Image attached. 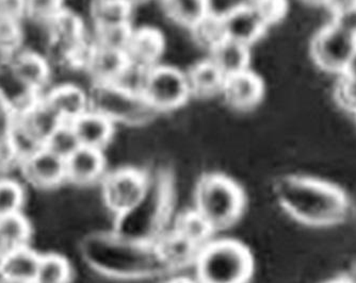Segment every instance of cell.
<instances>
[{
    "instance_id": "obj_1",
    "label": "cell",
    "mask_w": 356,
    "mask_h": 283,
    "mask_svg": "<svg viewBox=\"0 0 356 283\" xmlns=\"http://www.w3.org/2000/svg\"><path fill=\"white\" fill-rule=\"evenodd\" d=\"M277 199L284 210L302 224L329 227L349 212V199L339 187L304 176H288L277 183Z\"/></svg>"
},
{
    "instance_id": "obj_2",
    "label": "cell",
    "mask_w": 356,
    "mask_h": 283,
    "mask_svg": "<svg viewBox=\"0 0 356 283\" xmlns=\"http://www.w3.org/2000/svg\"><path fill=\"white\" fill-rule=\"evenodd\" d=\"M197 283H248L254 272L249 249L232 239L209 241L194 261Z\"/></svg>"
},
{
    "instance_id": "obj_3",
    "label": "cell",
    "mask_w": 356,
    "mask_h": 283,
    "mask_svg": "<svg viewBox=\"0 0 356 283\" xmlns=\"http://www.w3.org/2000/svg\"><path fill=\"white\" fill-rule=\"evenodd\" d=\"M197 211L213 230L233 226L245 209V198L241 187L223 174L202 177L194 198Z\"/></svg>"
},
{
    "instance_id": "obj_4",
    "label": "cell",
    "mask_w": 356,
    "mask_h": 283,
    "mask_svg": "<svg viewBox=\"0 0 356 283\" xmlns=\"http://www.w3.org/2000/svg\"><path fill=\"white\" fill-rule=\"evenodd\" d=\"M191 97L187 75L170 65H156L149 69L142 91V98L155 112H165L183 107Z\"/></svg>"
},
{
    "instance_id": "obj_5",
    "label": "cell",
    "mask_w": 356,
    "mask_h": 283,
    "mask_svg": "<svg viewBox=\"0 0 356 283\" xmlns=\"http://www.w3.org/2000/svg\"><path fill=\"white\" fill-rule=\"evenodd\" d=\"M309 51L318 69L341 76L355 53L356 37L331 22L315 33Z\"/></svg>"
},
{
    "instance_id": "obj_6",
    "label": "cell",
    "mask_w": 356,
    "mask_h": 283,
    "mask_svg": "<svg viewBox=\"0 0 356 283\" xmlns=\"http://www.w3.org/2000/svg\"><path fill=\"white\" fill-rule=\"evenodd\" d=\"M102 182V196L106 207L118 216L133 212L149 192L147 175L135 169H121L106 174Z\"/></svg>"
},
{
    "instance_id": "obj_7",
    "label": "cell",
    "mask_w": 356,
    "mask_h": 283,
    "mask_svg": "<svg viewBox=\"0 0 356 283\" xmlns=\"http://www.w3.org/2000/svg\"><path fill=\"white\" fill-rule=\"evenodd\" d=\"M89 92L90 110L111 119L113 123H138L155 112L142 96L128 93L115 85L93 83Z\"/></svg>"
},
{
    "instance_id": "obj_8",
    "label": "cell",
    "mask_w": 356,
    "mask_h": 283,
    "mask_svg": "<svg viewBox=\"0 0 356 283\" xmlns=\"http://www.w3.org/2000/svg\"><path fill=\"white\" fill-rule=\"evenodd\" d=\"M17 169L24 180L35 190H56L67 182L65 160L45 146L21 161Z\"/></svg>"
},
{
    "instance_id": "obj_9",
    "label": "cell",
    "mask_w": 356,
    "mask_h": 283,
    "mask_svg": "<svg viewBox=\"0 0 356 283\" xmlns=\"http://www.w3.org/2000/svg\"><path fill=\"white\" fill-rule=\"evenodd\" d=\"M221 17L226 39L249 47L261 39L269 27L261 14L248 3L232 8Z\"/></svg>"
},
{
    "instance_id": "obj_10",
    "label": "cell",
    "mask_w": 356,
    "mask_h": 283,
    "mask_svg": "<svg viewBox=\"0 0 356 283\" xmlns=\"http://www.w3.org/2000/svg\"><path fill=\"white\" fill-rule=\"evenodd\" d=\"M9 62L19 79L40 96L53 85V67L43 53L22 49Z\"/></svg>"
},
{
    "instance_id": "obj_11",
    "label": "cell",
    "mask_w": 356,
    "mask_h": 283,
    "mask_svg": "<svg viewBox=\"0 0 356 283\" xmlns=\"http://www.w3.org/2000/svg\"><path fill=\"white\" fill-rule=\"evenodd\" d=\"M264 93L263 79L249 69L226 78L221 95L229 107L248 111L261 103Z\"/></svg>"
},
{
    "instance_id": "obj_12",
    "label": "cell",
    "mask_w": 356,
    "mask_h": 283,
    "mask_svg": "<svg viewBox=\"0 0 356 283\" xmlns=\"http://www.w3.org/2000/svg\"><path fill=\"white\" fill-rule=\"evenodd\" d=\"M42 98L64 123H72L90 110L89 92L75 83L53 85Z\"/></svg>"
},
{
    "instance_id": "obj_13",
    "label": "cell",
    "mask_w": 356,
    "mask_h": 283,
    "mask_svg": "<svg viewBox=\"0 0 356 283\" xmlns=\"http://www.w3.org/2000/svg\"><path fill=\"white\" fill-rule=\"evenodd\" d=\"M127 63V57L122 51H112L92 43L83 60V67L93 83L112 85Z\"/></svg>"
},
{
    "instance_id": "obj_14",
    "label": "cell",
    "mask_w": 356,
    "mask_h": 283,
    "mask_svg": "<svg viewBox=\"0 0 356 283\" xmlns=\"http://www.w3.org/2000/svg\"><path fill=\"white\" fill-rule=\"evenodd\" d=\"M67 182L77 187H88L103 180L106 175L104 151L79 147L65 160Z\"/></svg>"
},
{
    "instance_id": "obj_15",
    "label": "cell",
    "mask_w": 356,
    "mask_h": 283,
    "mask_svg": "<svg viewBox=\"0 0 356 283\" xmlns=\"http://www.w3.org/2000/svg\"><path fill=\"white\" fill-rule=\"evenodd\" d=\"M165 51L163 35L154 28L143 27L134 29L125 55L128 62L151 69L159 65Z\"/></svg>"
},
{
    "instance_id": "obj_16",
    "label": "cell",
    "mask_w": 356,
    "mask_h": 283,
    "mask_svg": "<svg viewBox=\"0 0 356 283\" xmlns=\"http://www.w3.org/2000/svg\"><path fill=\"white\" fill-rule=\"evenodd\" d=\"M70 123L77 135L80 146L88 148L104 151L115 135V123L94 110H89Z\"/></svg>"
},
{
    "instance_id": "obj_17",
    "label": "cell",
    "mask_w": 356,
    "mask_h": 283,
    "mask_svg": "<svg viewBox=\"0 0 356 283\" xmlns=\"http://www.w3.org/2000/svg\"><path fill=\"white\" fill-rule=\"evenodd\" d=\"M40 97L39 94L32 91L16 75L9 59L0 60V103H5L16 115H19Z\"/></svg>"
},
{
    "instance_id": "obj_18",
    "label": "cell",
    "mask_w": 356,
    "mask_h": 283,
    "mask_svg": "<svg viewBox=\"0 0 356 283\" xmlns=\"http://www.w3.org/2000/svg\"><path fill=\"white\" fill-rule=\"evenodd\" d=\"M17 123L44 146L64 121L41 96L25 112L17 115Z\"/></svg>"
},
{
    "instance_id": "obj_19",
    "label": "cell",
    "mask_w": 356,
    "mask_h": 283,
    "mask_svg": "<svg viewBox=\"0 0 356 283\" xmlns=\"http://www.w3.org/2000/svg\"><path fill=\"white\" fill-rule=\"evenodd\" d=\"M41 258L42 254L30 245L14 249L0 260V277L32 283L37 276Z\"/></svg>"
},
{
    "instance_id": "obj_20",
    "label": "cell",
    "mask_w": 356,
    "mask_h": 283,
    "mask_svg": "<svg viewBox=\"0 0 356 283\" xmlns=\"http://www.w3.org/2000/svg\"><path fill=\"white\" fill-rule=\"evenodd\" d=\"M209 51L210 61L226 78L250 69L251 53L249 46L225 37Z\"/></svg>"
},
{
    "instance_id": "obj_21",
    "label": "cell",
    "mask_w": 356,
    "mask_h": 283,
    "mask_svg": "<svg viewBox=\"0 0 356 283\" xmlns=\"http://www.w3.org/2000/svg\"><path fill=\"white\" fill-rule=\"evenodd\" d=\"M186 75L191 96L199 98H209L221 94L226 79L209 59L193 65Z\"/></svg>"
},
{
    "instance_id": "obj_22",
    "label": "cell",
    "mask_w": 356,
    "mask_h": 283,
    "mask_svg": "<svg viewBox=\"0 0 356 283\" xmlns=\"http://www.w3.org/2000/svg\"><path fill=\"white\" fill-rule=\"evenodd\" d=\"M32 233L31 223L23 213L0 217V260L10 251L30 245Z\"/></svg>"
},
{
    "instance_id": "obj_23",
    "label": "cell",
    "mask_w": 356,
    "mask_h": 283,
    "mask_svg": "<svg viewBox=\"0 0 356 283\" xmlns=\"http://www.w3.org/2000/svg\"><path fill=\"white\" fill-rule=\"evenodd\" d=\"M161 3L174 23L189 30L213 12L210 0H161Z\"/></svg>"
},
{
    "instance_id": "obj_24",
    "label": "cell",
    "mask_w": 356,
    "mask_h": 283,
    "mask_svg": "<svg viewBox=\"0 0 356 283\" xmlns=\"http://www.w3.org/2000/svg\"><path fill=\"white\" fill-rule=\"evenodd\" d=\"M133 7L122 0H93L91 17L95 29L131 25Z\"/></svg>"
},
{
    "instance_id": "obj_25",
    "label": "cell",
    "mask_w": 356,
    "mask_h": 283,
    "mask_svg": "<svg viewBox=\"0 0 356 283\" xmlns=\"http://www.w3.org/2000/svg\"><path fill=\"white\" fill-rule=\"evenodd\" d=\"M156 250L160 259L169 264L181 266L190 261L194 263L201 248L173 231L160 241Z\"/></svg>"
},
{
    "instance_id": "obj_26",
    "label": "cell",
    "mask_w": 356,
    "mask_h": 283,
    "mask_svg": "<svg viewBox=\"0 0 356 283\" xmlns=\"http://www.w3.org/2000/svg\"><path fill=\"white\" fill-rule=\"evenodd\" d=\"M174 231L199 248L211 241L210 238L215 233L205 219L195 210L179 215Z\"/></svg>"
},
{
    "instance_id": "obj_27",
    "label": "cell",
    "mask_w": 356,
    "mask_h": 283,
    "mask_svg": "<svg viewBox=\"0 0 356 283\" xmlns=\"http://www.w3.org/2000/svg\"><path fill=\"white\" fill-rule=\"evenodd\" d=\"M73 271L69 260L57 252L42 254L37 276L32 283H71Z\"/></svg>"
},
{
    "instance_id": "obj_28",
    "label": "cell",
    "mask_w": 356,
    "mask_h": 283,
    "mask_svg": "<svg viewBox=\"0 0 356 283\" xmlns=\"http://www.w3.org/2000/svg\"><path fill=\"white\" fill-rule=\"evenodd\" d=\"M25 203L24 185L7 175L0 176V217L23 213Z\"/></svg>"
},
{
    "instance_id": "obj_29",
    "label": "cell",
    "mask_w": 356,
    "mask_h": 283,
    "mask_svg": "<svg viewBox=\"0 0 356 283\" xmlns=\"http://www.w3.org/2000/svg\"><path fill=\"white\" fill-rule=\"evenodd\" d=\"M191 33L194 40L200 45L208 51L213 49L217 44L225 39L221 14H216L213 12L208 14L205 19L192 28Z\"/></svg>"
},
{
    "instance_id": "obj_30",
    "label": "cell",
    "mask_w": 356,
    "mask_h": 283,
    "mask_svg": "<svg viewBox=\"0 0 356 283\" xmlns=\"http://www.w3.org/2000/svg\"><path fill=\"white\" fill-rule=\"evenodd\" d=\"M44 146L64 160L70 158L79 147H81L73 127L69 123H62L46 141Z\"/></svg>"
},
{
    "instance_id": "obj_31",
    "label": "cell",
    "mask_w": 356,
    "mask_h": 283,
    "mask_svg": "<svg viewBox=\"0 0 356 283\" xmlns=\"http://www.w3.org/2000/svg\"><path fill=\"white\" fill-rule=\"evenodd\" d=\"M22 22L0 19V55L6 59L23 49Z\"/></svg>"
},
{
    "instance_id": "obj_32",
    "label": "cell",
    "mask_w": 356,
    "mask_h": 283,
    "mask_svg": "<svg viewBox=\"0 0 356 283\" xmlns=\"http://www.w3.org/2000/svg\"><path fill=\"white\" fill-rule=\"evenodd\" d=\"M133 30L131 25L99 28V29H95V42L93 43L105 49L125 53L133 35Z\"/></svg>"
},
{
    "instance_id": "obj_33",
    "label": "cell",
    "mask_w": 356,
    "mask_h": 283,
    "mask_svg": "<svg viewBox=\"0 0 356 283\" xmlns=\"http://www.w3.org/2000/svg\"><path fill=\"white\" fill-rule=\"evenodd\" d=\"M63 9L64 0H26L25 19L47 25Z\"/></svg>"
},
{
    "instance_id": "obj_34",
    "label": "cell",
    "mask_w": 356,
    "mask_h": 283,
    "mask_svg": "<svg viewBox=\"0 0 356 283\" xmlns=\"http://www.w3.org/2000/svg\"><path fill=\"white\" fill-rule=\"evenodd\" d=\"M333 98L345 112L356 114V78L343 74L337 76L333 87Z\"/></svg>"
},
{
    "instance_id": "obj_35",
    "label": "cell",
    "mask_w": 356,
    "mask_h": 283,
    "mask_svg": "<svg viewBox=\"0 0 356 283\" xmlns=\"http://www.w3.org/2000/svg\"><path fill=\"white\" fill-rule=\"evenodd\" d=\"M149 71V69L128 62L121 75L112 85H117L118 87L128 92V93L142 96V91H143Z\"/></svg>"
},
{
    "instance_id": "obj_36",
    "label": "cell",
    "mask_w": 356,
    "mask_h": 283,
    "mask_svg": "<svg viewBox=\"0 0 356 283\" xmlns=\"http://www.w3.org/2000/svg\"><path fill=\"white\" fill-rule=\"evenodd\" d=\"M252 7L261 14L268 26L277 23L287 12V0H250Z\"/></svg>"
},
{
    "instance_id": "obj_37",
    "label": "cell",
    "mask_w": 356,
    "mask_h": 283,
    "mask_svg": "<svg viewBox=\"0 0 356 283\" xmlns=\"http://www.w3.org/2000/svg\"><path fill=\"white\" fill-rule=\"evenodd\" d=\"M26 17V0H0V19L22 22Z\"/></svg>"
},
{
    "instance_id": "obj_38",
    "label": "cell",
    "mask_w": 356,
    "mask_h": 283,
    "mask_svg": "<svg viewBox=\"0 0 356 283\" xmlns=\"http://www.w3.org/2000/svg\"><path fill=\"white\" fill-rule=\"evenodd\" d=\"M17 115L5 103H0V141L11 139Z\"/></svg>"
},
{
    "instance_id": "obj_39",
    "label": "cell",
    "mask_w": 356,
    "mask_h": 283,
    "mask_svg": "<svg viewBox=\"0 0 356 283\" xmlns=\"http://www.w3.org/2000/svg\"><path fill=\"white\" fill-rule=\"evenodd\" d=\"M331 22L356 37V8L332 14Z\"/></svg>"
},
{
    "instance_id": "obj_40",
    "label": "cell",
    "mask_w": 356,
    "mask_h": 283,
    "mask_svg": "<svg viewBox=\"0 0 356 283\" xmlns=\"http://www.w3.org/2000/svg\"><path fill=\"white\" fill-rule=\"evenodd\" d=\"M332 14L356 8V0H330L327 7Z\"/></svg>"
},
{
    "instance_id": "obj_41",
    "label": "cell",
    "mask_w": 356,
    "mask_h": 283,
    "mask_svg": "<svg viewBox=\"0 0 356 283\" xmlns=\"http://www.w3.org/2000/svg\"><path fill=\"white\" fill-rule=\"evenodd\" d=\"M343 74L350 76V77L356 78V51L352 59L350 60L349 65H348L347 69H346Z\"/></svg>"
},
{
    "instance_id": "obj_42",
    "label": "cell",
    "mask_w": 356,
    "mask_h": 283,
    "mask_svg": "<svg viewBox=\"0 0 356 283\" xmlns=\"http://www.w3.org/2000/svg\"><path fill=\"white\" fill-rule=\"evenodd\" d=\"M302 1L313 7H327L330 0H302Z\"/></svg>"
},
{
    "instance_id": "obj_43",
    "label": "cell",
    "mask_w": 356,
    "mask_h": 283,
    "mask_svg": "<svg viewBox=\"0 0 356 283\" xmlns=\"http://www.w3.org/2000/svg\"><path fill=\"white\" fill-rule=\"evenodd\" d=\"M346 283H356V265L352 267L346 276L341 277Z\"/></svg>"
},
{
    "instance_id": "obj_44",
    "label": "cell",
    "mask_w": 356,
    "mask_h": 283,
    "mask_svg": "<svg viewBox=\"0 0 356 283\" xmlns=\"http://www.w3.org/2000/svg\"><path fill=\"white\" fill-rule=\"evenodd\" d=\"M165 283H197V280H192L190 278H186V277H177V278L171 279Z\"/></svg>"
},
{
    "instance_id": "obj_45",
    "label": "cell",
    "mask_w": 356,
    "mask_h": 283,
    "mask_svg": "<svg viewBox=\"0 0 356 283\" xmlns=\"http://www.w3.org/2000/svg\"><path fill=\"white\" fill-rule=\"evenodd\" d=\"M124 3H127V5L131 6V7L134 8V6L138 5V3H143L145 0H122Z\"/></svg>"
},
{
    "instance_id": "obj_46",
    "label": "cell",
    "mask_w": 356,
    "mask_h": 283,
    "mask_svg": "<svg viewBox=\"0 0 356 283\" xmlns=\"http://www.w3.org/2000/svg\"><path fill=\"white\" fill-rule=\"evenodd\" d=\"M0 283H29V282H22V281L9 280V279L3 278L0 277Z\"/></svg>"
},
{
    "instance_id": "obj_47",
    "label": "cell",
    "mask_w": 356,
    "mask_h": 283,
    "mask_svg": "<svg viewBox=\"0 0 356 283\" xmlns=\"http://www.w3.org/2000/svg\"><path fill=\"white\" fill-rule=\"evenodd\" d=\"M327 283H346L343 278L335 279V280L330 281Z\"/></svg>"
},
{
    "instance_id": "obj_48",
    "label": "cell",
    "mask_w": 356,
    "mask_h": 283,
    "mask_svg": "<svg viewBox=\"0 0 356 283\" xmlns=\"http://www.w3.org/2000/svg\"><path fill=\"white\" fill-rule=\"evenodd\" d=\"M354 117H355V121H356V114L355 115H353Z\"/></svg>"
}]
</instances>
